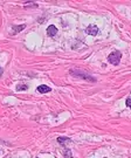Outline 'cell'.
<instances>
[{
	"instance_id": "1",
	"label": "cell",
	"mask_w": 131,
	"mask_h": 158,
	"mask_svg": "<svg viewBox=\"0 0 131 158\" xmlns=\"http://www.w3.org/2000/svg\"><path fill=\"white\" fill-rule=\"evenodd\" d=\"M121 59H122V53L119 52V51H114L112 53H110L109 56H108V61H109L111 65H114V66L119 65Z\"/></svg>"
},
{
	"instance_id": "2",
	"label": "cell",
	"mask_w": 131,
	"mask_h": 158,
	"mask_svg": "<svg viewBox=\"0 0 131 158\" xmlns=\"http://www.w3.org/2000/svg\"><path fill=\"white\" fill-rule=\"evenodd\" d=\"M70 73H73L75 76H79V78H81V79H84V80H87V81H90V82H95V81H96L95 78L89 76L87 73H80L79 70H71Z\"/></svg>"
},
{
	"instance_id": "3",
	"label": "cell",
	"mask_w": 131,
	"mask_h": 158,
	"mask_svg": "<svg viewBox=\"0 0 131 158\" xmlns=\"http://www.w3.org/2000/svg\"><path fill=\"white\" fill-rule=\"evenodd\" d=\"M86 33H87L88 35L95 37V35H97V33H98V27L95 26V25H89V26L86 28Z\"/></svg>"
},
{
	"instance_id": "4",
	"label": "cell",
	"mask_w": 131,
	"mask_h": 158,
	"mask_svg": "<svg viewBox=\"0 0 131 158\" xmlns=\"http://www.w3.org/2000/svg\"><path fill=\"white\" fill-rule=\"evenodd\" d=\"M56 34H57V28L54 26V25H51V26L47 28V35H48V37L54 38Z\"/></svg>"
},
{
	"instance_id": "5",
	"label": "cell",
	"mask_w": 131,
	"mask_h": 158,
	"mask_svg": "<svg viewBox=\"0 0 131 158\" xmlns=\"http://www.w3.org/2000/svg\"><path fill=\"white\" fill-rule=\"evenodd\" d=\"M36 92H40V94H46V92H52V88L48 87V86H45V84H41L36 88Z\"/></svg>"
},
{
	"instance_id": "6",
	"label": "cell",
	"mask_w": 131,
	"mask_h": 158,
	"mask_svg": "<svg viewBox=\"0 0 131 158\" xmlns=\"http://www.w3.org/2000/svg\"><path fill=\"white\" fill-rule=\"evenodd\" d=\"M25 27H26V25H20V26H13V33H14V34H16V33H19V32L24 31V29H25Z\"/></svg>"
},
{
	"instance_id": "7",
	"label": "cell",
	"mask_w": 131,
	"mask_h": 158,
	"mask_svg": "<svg viewBox=\"0 0 131 158\" xmlns=\"http://www.w3.org/2000/svg\"><path fill=\"white\" fill-rule=\"evenodd\" d=\"M57 142H59L60 144H65V143H69V142H71V141H70V138H67V137H59V138H57Z\"/></svg>"
},
{
	"instance_id": "8",
	"label": "cell",
	"mask_w": 131,
	"mask_h": 158,
	"mask_svg": "<svg viewBox=\"0 0 131 158\" xmlns=\"http://www.w3.org/2000/svg\"><path fill=\"white\" fill-rule=\"evenodd\" d=\"M27 88H28V87H27L26 84H21V86H18V87H16V90H18V92H20V90H26Z\"/></svg>"
},
{
	"instance_id": "9",
	"label": "cell",
	"mask_w": 131,
	"mask_h": 158,
	"mask_svg": "<svg viewBox=\"0 0 131 158\" xmlns=\"http://www.w3.org/2000/svg\"><path fill=\"white\" fill-rule=\"evenodd\" d=\"M125 104L128 108H131V97H128L127 98V101H125Z\"/></svg>"
},
{
	"instance_id": "10",
	"label": "cell",
	"mask_w": 131,
	"mask_h": 158,
	"mask_svg": "<svg viewBox=\"0 0 131 158\" xmlns=\"http://www.w3.org/2000/svg\"><path fill=\"white\" fill-rule=\"evenodd\" d=\"M2 72H4V70H2L1 68H0V78H1V75H2Z\"/></svg>"
}]
</instances>
